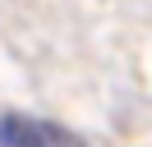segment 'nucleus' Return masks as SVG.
Instances as JSON below:
<instances>
[{
    "mask_svg": "<svg viewBox=\"0 0 152 147\" xmlns=\"http://www.w3.org/2000/svg\"><path fill=\"white\" fill-rule=\"evenodd\" d=\"M0 147H88V143L60 124H46V119L5 115L0 119Z\"/></svg>",
    "mask_w": 152,
    "mask_h": 147,
    "instance_id": "1",
    "label": "nucleus"
}]
</instances>
